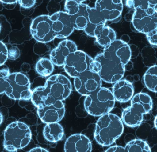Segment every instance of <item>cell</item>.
Masks as SVG:
<instances>
[{
    "instance_id": "obj_1",
    "label": "cell",
    "mask_w": 157,
    "mask_h": 152,
    "mask_svg": "<svg viewBox=\"0 0 157 152\" xmlns=\"http://www.w3.org/2000/svg\"><path fill=\"white\" fill-rule=\"evenodd\" d=\"M70 80L65 75L56 74L47 80L44 86L36 87L32 91L31 100L36 107L53 104L58 100L67 99L71 92Z\"/></svg>"
},
{
    "instance_id": "obj_2",
    "label": "cell",
    "mask_w": 157,
    "mask_h": 152,
    "mask_svg": "<svg viewBox=\"0 0 157 152\" xmlns=\"http://www.w3.org/2000/svg\"><path fill=\"white\" fill-rule=\"evenodd\" d=\"M100 117L96 123L94 138L99 144L108 146L122 135L124 124L118 116L112 113H107Z\"/></svg>"
},
{
    "instance_id": "obj_3",
    "label": "cell",
    "mask_w": 157,
    "mask_h": 152,
    "mask_svg": "<svg viewBox=\"0 0 157 152\" xmlns=\"http://www.w3.org/2000/svg\"><path fill=\"white\" fill-rule=\"evenodd\" d=\"M94 60V70L102 81L114 83L124 76L125 66L117 59L102 53L97 55Z\"/></svg>"
},
{
    "instance_id": "obj_4",
    "label": "cell",
    "mask_w": 157,
    "mask_h": 152,
    "mask_svg": "<svg viewBox=\"0 0 157 152\" xmlns=\"http://www.w3.org/2000/svg\"><path fill=\"white\" fill-rule=\"evenodd\" d=\"M131 103V106L123 111L121 119L126 126L134 128L139 126L144 115L151 111L152 101L147 94L140 93L133 97Z\"/></svg>"
},
{
    "instance_id": "obj_5",
    "label": "cell",
    "mask_w": 157,
    "mask_h": 152,
    "mask_svg": "<svg viewBox=\"0 0 157 152\" xmlns=\"http://www.w3.org/2000/svg\"><path fill=\"white\" fill-rule=\"evenodd\" d=\"M115 101L109 89L101 87L86 96L84 107L90 115L100 117L109 113L113 108Z\"/></svg>"
},
{
    "instance_id": "obj_6",
    "label": "cell",
    "mask_w": 157,
    "mask_h": 152,
    "mask_svg": "<svg viewBox=\"0 0 157 152\" xmlns=\"http://www.w3.org/2000/svg\"><path fill=\"white\" fill-rule=\"evenodd\" d=\"M4 139V148L9 152H15L29 144L32 139V132L25 123L14 122L5 129Z\"/></svg>"
},
{
    "instance_id": "obj_7",
    "label": "cell",
    "mask_w": 157,
    "mask_h": 152,
    "mask_svg": "<svg viewBox=\"0 0 157 152\" xmlns=\"http://www.w3.org/2000/svg\"><path fill=\"white\" fill-rule=\"evenodd\" d=\"M7 80L5 93L7 96L14 100L31 99L32 94L31 83L25 74L19 72L10 73Z\"/></svg>"
},
{
    "instance_id": "obj_8",
    "label": "cell",
    "mask_w": 157,
    "mask_h": 152,
    "mask_svg": "<svg viewBox=\"0 0 157 152\" xmlns=\"http://www.w3.org/2000/svg\"><path fill=\"white\" fill-rule=\"evenodd\" d=\"M63 66L66 72L74 78L86 71H95L93 59L81 50H77L70 54Z\"/></svg>"
},
{
    "instance_id": "obj_9",
    "label": "cell",
    "mask_w": 157,
    "mask_h": 152,
    "mask_svg": "<svg viewBox=\"0 0 157 152\" xmlns=\"http://www.w3.org/2000/svg\"><path fill=\"white\" fill-rule=\"evenodd\" d=\"M132 23L137 32L146 34L157 28V10L150 6L146 10L135 9Z\"/></svg>"
},
{
    "instance_id": "obj_10",
    "label": "cell",
    "mask_w": 157,
    "mask_h": 152,
    "mask_svg": "<svg viewBox=\"0 0 157 152\" xmlns=\"http://www.w3.org/2000/svg\"><path fill=\"white\" fill-rule=\"evenodd\" d=\"M30 32L33 37L39 43H48L56 38L49 15H40L35 18L31 24Z\"/></svg>"
},
{
    "instance_id": "obj_11",
    "label": "cell",
    "mask_w": 157,
    "mask_h": 152,
    "mask_svg": "<svg viewBox=\"0 0 157 152\" xmlns=\"http://www.w3.org/2000/svg\"><path fill=\"white\" fill-rule=\"evenodd\" d=\"M76 91L82 96H86L101 87L102 80L97 72L88 70L74 78Z\"/></svg>"
},
{
    "instance_id": "obj_12",
    "label": "cell",
    "mask_w": 157,
    "mask_h": 152,
    "mask_svg": "<svg viewBox=\"0 0 157 152\" xmlns=\"http://www.w3.org/2000/svg\"><path fill=\"white\" fill-rule=\"evenodd\" d=\"M94 8L106 22H117L121 19L123 2L122 0H96Z\"/></svg>"
},
{
    "instance_id": "obj_13",
    "label": "cell",
    "mask_w": 157,
    "mask_h": 152,
    "mask_svg": "<svg viewBox=\"0 0 157 152\" xmlns=\"http://www.w3.org/2000/svg\"><path fill=\"white\" fill-rule=\"evenodd\" d=\"M37 108L38 117L46 124L59 122L65 116V105L60 100L49 105H41Z\"/></svg>"
},
{
    "instance_id": "obj_14",
    "label": "cell",
    "mask_w": 157,
    "mask_h": 152,
    "mask_svg": "<svg viewBox=\"0 0 157 152\" xmlns=\"http://www.w3.org/2000/svg\"><path fill=\"white\" fill-rule=\"evenodd\" d=\"M50 17L52 29L57 38H67L74 31L71 16L66 12H57Z\"/></svg>"
},
{
    "instance_id": "obj_15",
    "label": "cell",
    "mask_w": 157,
    "mask_h": 152,
    "mask_svg": "<svg viewBox=\"0 0 157 152\" xmlns=\"http://www.w3.org/2000/svg\"><path fill=\"white\" fill-rule=\"evenodd\" d=\"M103 53L119 60L125 66L130 61L131 50L127 43L121 40H117L104 47Z\"/></svg>"
},
{
    "instance_id": "obj_16",
    "label": "cell",
    "mask_w": 157,
    "mask_h": 152,
    "mask_svg": "<svg viewBox=\"0 0 157 152\" xmlns=\"http://www.w3.org/2000/svg\"><path fill=\"white\" fill-rule=\"evenodd\" d=\"M77 50L76 44L71 40L65 39L51 51L50 60L54 65L59 67L63 66L67 57Z\"/></svg>"
},
{
    "instance_id": "obj_17",
    "label": "cell",
    "mask_w": 157,
    "mask_h": 152,
    "mask_svg": "<svg viewBox=\"0 0 157 152\" xmlns=\"http://www.w3.org/2000/svg\"><path fill=\"white\" fill-rule=\"evenodd\" d=\"M92 143L90 139L81 134L71 135L67 139L64 146L65 152H91Z\"/></svg>"
},
{
    "instance_id": "obj_18",
    "label": "cell",
    "mask_w": 157,
    "mask_h": 152,
    "mask_svg": "<svg viewBox=\"0 0 157 152\" xmlns=\"http://www.w3.org/2000/svg\"><path fill=\"white\" fill-rule=\"evenodd\" d=\"M133 85L125 80H120L115 83L113 87L112 94L115 100L121 103L128 102L134 95Z\"/></svg>"
},
{
    "instance_id": "obj_19",
    "label": "cell",
    "mask_w": 157,
    "mask_h": 152,
    "mask_svg": "<svg viewBox=\"0 0 157 152\" xmlns=\"http://www.w3.org/2000/svg\"><path fill=\"white\" fill-rule=\"evenodd\" d=\"M94 37L98 44L105 47L116 39L115 32L105 25L97 26L94 31Z\"/></svg>"
},
{
    "instance_id": "obj_20",
    "label": "cell",
    "mask_w": 157,
    "mask_h": 152,
    "mask_svg": "<svg viewBox=\"0 0 157 152\" xmlns=\"http://www.w3.org/2000/svg\"><path fill=\"white\" fill-rule=\"evenodd\" d=\"M90 6L83 3H80L78 11L76 14L71 15V21L74 29L84 30L89 23V11Z\"/></svg>"
},
{
    "instance_id": "obj_21",
    "label": "cell",
    "mask_w": 157,
    "mask_h": 152,
    "mask_svg": "<svg viewBox=\"0 0 157 152\" xmlns=\"http://www.w3.org/2000/svg\"><path fill=\"white\" fill-rule=\"evenodd\" d=\"M43 134L47 141L51 142H56L63 138L64 130L58 122L47 123L44 128Z\"/></svg>"
},
{
    "instance_id": "obj_22",
    "label": "cell",
    "mask_w": 157,
    "mask_h": 152,
    "mask_svg": "<svg viewBox=\"0 0 157 152\" xmlns=\"http://www.w3.org/2000/svg\"><path fill=\"white\" fill-rule=\"evenodd\" d=\"M106 21L101 16L94 8L90 7L89 11V23L84 31L86 34L94 37V31L97 26L105 25Z\"/></svg>"
},
{
    "instance_id": "obj_23",
    "label": "cell",
    "mask_w": 157,
    "mask_h": 152,
    "mask_svg": "<svg viewBox=\"0 0 157 152\" xmlns=\"http://www.w3.org/2000/svg\"><path fill=\"white\" fill-rule=\"evenodd\" d=\"M143 80L145 86L149 90L157 93V65H153L148 69L143 75Z\"/></svg>"
},
{
    "instance_id": "obj_24",
    "label": "cell",
    "mask_w": 157,
    "mask_h": 152,
    "mask_svg": "<svg viewBox=\"0 0 157 152\" xmlns=\"http://www.w3.org/2000/svg\"><path fill=\"white\" fill-rule=\"evenodd\" d=\"M36 70L42 77H48L52 74L54 70V64L50 59L42 58L36 65Z\"/></svg>"
},
{
    "instance_id": "obj_25",
    "label": "cell",
    "mask_w": 157,
    "mask_h": 152,
    "mask_svg": "<svg viewBox=\"0 0 157 152\" xmlns=\"http://www.w3.org/2000/svg\"><path fill=\"white\" fill-rule=\"evenodd\" d=\"M125 152H151L148 144L140 139H135L127 144L124 147Z\"/></svg>"
},
{
    "instance_id": "obj_26",
    "label": "cell",
    "mask_w": 157,
    "mask_h": 152,
    "mask_svg": "<svg viewBox=\"0 0 157 152\" xmlns=\"http://www.w3.org/2000/svg\"><path fill=\"white\" fill-rule=\"evenodd\" d=\"M80 3L76 0H66L65 4L66 12L71 16L76 14L79 10Z\"/></svg>"
},
{
    "instance_id": "obj_27",
    "label": "cell",
    "mask_w": 157,
    "mask_h": 152,
    "mask_svg": "<svg viewBox=\"0 0 157 152\" xmlns=\"http://www.w3.org/2000/svg\"><path fill=\"white\" fill-rule=\"evenodd\" d=\"M9 70H0V94L5 93L7 86V78L10 74Z\"/></svg>"
},
{
    "instance_id": "obj_28",
    "label": "cell",
    "mask_w": 157,
    "mask_h": 152,
    "mask_svg": "<svg viewBox=\"0 0 157 152\" xmlns=\"http://www.w3.org/2000/svg\"><path fill=\"white\" fill-rule=\"evenodd\" d=\"M9 57L8 49L5 44L0 41V66L5 63Z\"/></svg>"
},
{
    "instance_id": "obj_29",
    "label": "cell",
    "mask_w": 157,
    "mask_h": 152,
    "mask_svg": "<svg viewBox=\"0 0 157 152\" xmlns=\"http://www.w3.org/2000/svg\"><path fill=\"white\" fill-rule=\"evenodd\" d=\"M147 39L150 45L154 47L157 45V28L153 29L146 34Z\"/></svg>"
},
{
    "instance_id": "obj_30",
    "label": "cell",
    "mask_w": 157,
    "mask_h": 152,
    "mask_svg": "<svg viewBox=\"0 0 157 152\" xmlns=\"http://www.w3.org/2000/svg\"><path fill=\"white\" fill-rule=\"evenodd\" d=\"M134 9L139 8L146 10L149 7L147 0H133Z\"/></svg>"
},
{
    "instance_id": "obj_31",
    "label": "cell",
    "mask_w": 157,
    "mask_h": 152,
    "mask_svg": "<svg viewBox=\"0 0 157 152\" xmlns=\"http://www.w3.org/2000/svg\"><path fill=\"white\" fill-rule=\"evenodd\" d=\"M19 4L24 9H30L35 4L36 0H19Z\"/></svg>"
},
{
    "instance_id": "obj_32",
    "label": "cell",
    "mask_w": 157,
    "mask_h": 152,
    "mask_svg": "<svg viewBox=\"0 0 157 152\" xmlns=\"http://www.w3.org/2000/svg\"><path fill=\"white\" fill-rule=\"evenodd\" d=\"M105 152H125L124 147L119 146H114L109 147Z\"/></svg>"
},
{
    "instance_id": "obj_33",
    "label": "cell",
    "mask_w": 157,
    "mask_h": 152,
    "mask_svg": "<svg viewBox=\"0 0 157 152\" xmlns=\"http://www.w3.org/2000/svg\"><path fill=\"white\" fill-rule=\"evenodd\" d=\"M148 2L149 6L150 7H152L157 10V0H147Z\"/></svg>"
},
{
    "instance_id": "obj_34",
    "label": "cell",
    "mask_w": 157,
    "mask_h": 152,
    "mask_svg": "<svg viewBox=\"0 0 157 152\" xmlns=\"http://www.w3.org/2000/svg\"><path fill=\"white\" fill-rule=\"evenodd\" d=\"M29 152H48V151L43 147H36L31 149Z\"/></svg>"
},
{
    "instance_id": "obj_35",
    "label": "cell",
    "mask_w": 157,
    "mask_h": 152,
    "mask_svg": "<svg viewBox=\"0 0 157 152\" xmlns=\"http://www.w3.org/2000/svg\"><path fill=\"white\" fill-rule=\"evenodd\" d=\"M19 1V0H0V2L4 4H12L17 3Z\"/></svg>"
},
{
    "instance_id": "obj_36",
    "label": "cell",
    "mask_w": 157,
    "mask_h": 152,
    "mask_svg": "<svg viewBox=\"0 0 157 152\" xmlns=\"http://www.w3.org/2000/svg\"><path fill=\"white\" fill-rule=\"evenodd\" d=\"M126 5L128 8L134 9L133 0H126Z\"/></svg>"
},
{
    "instance_id": "obj_37",
    "label": "cell",
    "mask_w": 157,
    "mask_h": 152,
    "mask_svg": "<svg viewBox=\"0 0 157 152\" xmlns=\"http://www.w3.org/2000/svg\"><path fill=\"white\" fill-rule=\"evenodd\" d=\"M3 122V116L2 113L0 112V125L2 124Z\"/></svg>"
},
{
    "instance_id": "obj_38",
    "label": "cell",
    "mask_w": 157,
    "mask_h": 152,
    "mask_svg": "<svg viewBox=\"0 0 157 152\" xmlns=\"http://www.w3.org/2000/svg\"><path fill=\"white\" fill-rule=\"evenodd\" d=\"M76 1L78 2H79V3H82L83 2L85 1L86 0H76Z\"/></svg>"
},
{
    "instance_id": "obj_39",
    "label": "cell",
    "mask_w": 157,
    "mask_h": 152,
    "mask_svg": "<svg viewBox=\"0 0 157 152\" xmlns=\"http://www.w3.org/2000/svg\"><path fill=\"white\" fill-rule=\"evenodd\" d=\"M156 119H157V117H156L155 120H154V125H155V128H157V125H156Z\"/></svg>"
},
{
    "instance_id": "obj_40",
    "label": "cell",
    "mask_w": 157,
    "mask_h": 152,
    "mask_svg": "<svg viewBox=\"0 0 157 152\" xmlns=\"http://www.w3.org/2000/svg\"><path fill=\"white\" fill-rule=\"evenodd\" d=\"M1 24H0V32H1Z\"/></svg>"
}]
</instances>
